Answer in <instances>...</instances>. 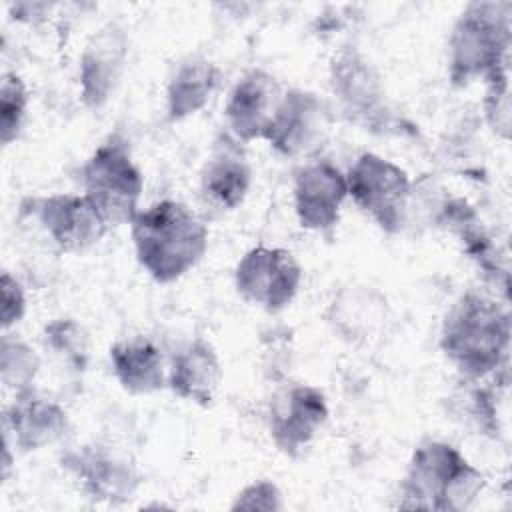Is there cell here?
I'll return each mask as SVG.
<instances>
[{"label": "cell", "instance_id": "6da1fadb", "mask_svg": "<svg viewBox=\"0 0 512 512\" xmlns=\"http://www.w3.org/2000/svg\"><path fill=\"white\" fill-rule=\"evenodd\" d=\"M512 320L498 298L468 290L446 312L438 346L462 380H486L506 368Z\"/></svg>", "mask_w": 512, "mask_h": 512}, {"label": "cell", "instance_id": "7a4b0ae2", "mask_svg": "<svg viewBox=\"0 0 512 512\" xmlns=\"http://www.w3.org/2000/svg\"><path fill=\"white\" fill-rule=\"evenodd\" d=\"M128 226L136 262L156 284L180 280L208 250V226L178 200L164 198L138 210Z\"/></svg>", "mask_w": 512, "mask_h": 512}, {"label": "cell", "instance_id": "3957f363", "mask_svg": "<svg viewBox=\"0 0 512 512\" xmlns=\"http://www.w3.org/2000/svg\"><path fill=\"white\" fill-rule=\"evenodd\" d=\"M488 480L456 446L444 440L420 442L398 486V508L464 512L484 492Z\"/></svg>", "mask_w": 512, "mask_h": 512}, {"label": "cell", "instance_id": "277c9868", "mask_svg": "<svg viewBox=\"0 0 512 512\" xmlns=\"http://www.w3.org/2000/svg\"><path fill=\"white\" fill-rule=\"evenodd\" d=\"M512 2H468L448 36V80L464 88L510 64Z\"/></svg>", "mask_w": 512, "mask_h": 512}, {"label": "cell", "instance_id": "5b68a950", "mask_svg": "<svg viewBox=\"0 0 512 512\" xmlns=\"http://www.w3.org/2000/svg\"><path fill=\"white\" fill-rule=\"evenodd\" d=\"M82 188L108 226L130 224L138 214L144 176L122 134L106 136L88 156L82 166Z\"/></svg>", "mask_w": 512, "mask_h": 512}, {"label": "cell", "instance_id": "8992f818", "mask_svg": "<svg viewBox=\"0 0 512 512\" xmlns=\"http://www.w3.org/2000/svg\"><path fill=\"white\" fill-rule=\"evenodd\" d=\"M344 174L348 198L382 232L400 234L408 226L414 182L400 164L362 152Z\"/></svg>", "mask_w": 512, "mask_h": 512}, {"label": "cell", "instance_id": "52a82bcc", "mask_svg": "<svg viewBox=\"0 0 512 512\" xmlns=\"http://www.w3.org/2000/svg\"><path fill=\"white\" fill-rule=\"evenodd\" d=\"M328 82L332 96L350 122L370 132L390 128L392 110L382 74L356 44H342L330 56Z\"/></svg>", "mask_w": 512, "mask_h": 512}, {"label": "cell", "instance_id": "ba28073f", "mask_svg": "<svg viewBox=\"0 0 512 512\" xmlns=\"http://www.w3.org/2000/svg\"><path fill=\"white\" fill-rule=\"evenodd\" d=\"M304 270L296 256L280 246L258 244L244 252L234 268V288L250 306L268 314L288 308L300 292Z\"/></svg>", "mask_w": 512, "mask_h": 512}, {"label": "cell", "instance_id": "9c48e42d", "mask_svg": "<svg viewBox=\"0 0 512 512\" xmlns=\"http://www.w3.org/2000/svg\"><path fill=\"white\" fill-rule=\"evenodd\" d=\"M60 464L78 488L96 502L124 504L134 498L142 484L136 462L126 452L104 442L70 448L62 454Z\"/></svg>", "mask_w": 512, "mask_h": 512}, {"label": "cell", "instance_id": "30bf717a", "mask_svg": "<svg viewBox=\"0 0 512 512\" xmlns=\"http://www.w3.org/2000/svg\"><path fill=\"white\" fill-rule=\"evenodd\" d=\"M326 394L312 384L294 382L280 388L268 404V434L278 452L298 458L326 426Z\"/></svg>", "mask_w": 512, "mask_h": 512}, {"label": "cell", "instance_id": "8fae6325", "mask_svg": "<svg viewBox=\"0 0 512 512\" xmlns=\"http://www.w3.org/2000/svg\"><path fill=\"white\" fill-rule=\"evenodd\" d=\"M330 112L326 102L310 90L288 88L262 140L284 158L314 154L326 140Z\"/></svg>", "mask_w": 512, "mask_h": 512}, {"label": "cell", "instance_id": "7c38bea8", "mask_svg": "<svg viewBox=\"0 0 512 512\" xmlns=\"http://www.w3.org/2000/svg\"><path fill=\"white\" fill-rule=\"evenodd\" d=\"M130 38L122 24L106 22L84 44L78 62V94L88 110H102L116 94L128 66Z\"/></svg>", "mask_w": 512, "mask_h": 512}, {"label": "cell", "instance_id": "4fadbf2b", "mask_svg": "<svg viewBox=\"0 0 512 512\" xmlns=\"http://www.w3.org/2000/svg\"><path fill=\"white\" fill-rule=\"evenodd\" d=\"M346 198V174L330 160L316 158L294 170L292 202L300 228L318 234L332 232Z\"/></svg>", "mask_w": 512, "mask_h": 512}, {"label": "cell", "instance_id": "5bb4252c", "mask_svg": "<svg viewBox=\"0 0 512 512\" xmlns=\"http://www.w3.org/2000/svg\"><path fill=\"white\" fill-rule=\"evenodd\" d=\"M32 214L52 244L66 254L96 246L108 232V222L84 194H48L30 200Z\"/></svg>", "mask_w": 512, "mask_h": 512}, {"label": "cell", "instance_id": "9a60e30c", "mask_svg": "<svg viewBox=\"0 0 512 512\" xmlns=\"http://www.w3.org/2000/svg\"><path fill=\"white\" fill-rule=\"evenodd\" d=\"M282 94L284 88L268 70L252 68L244 72L228 92L224 104L228 134L242 144L262 140L278 110Z\"/></svg>", "mask_w": 512, "mask_h": 512}, {"label": "cell", "instance_id": "2e32d148", "mask_svg": "<svg viewBox=\"0 0 512 512\" xmlns=\"http://www.w3.org/2000/svg\"><path fill=\"white\" fill-rule=\"evenodd\" d=\"M330 330L348 344L374 340L388 324V298L370 284H346L330 298L326 312Z\"/></svg>", "mask_w": 512, "mask_h": 512}, {"label": "cell", "instance_id": "e0dca14e", "mask_svg": "<svg viewBox=\"0 0 512 512\" xmlns=\"http://www.w3.org/2000/svg\"><path fill=\"white\" fill-rule=\"evenodd\" d=\"M70 426L66 408L34 390L14 396L4 408V434L22 452H38L64 438Z\"/></svg>", "mask_w": 512, "mask_h": 512}, {"label": "cell", "instance_id": "ac0fdd59", "mask_svg": "<svg viewBox=\"0 0 512 512\" xmlns=\"http://www.w3.org/2000/svg\"><path fill=\"white\" fill-rule=\"evenodd\" d=\"M240 144L232 134H222L200 170L202 198L228 212L244 204L252 186V168Z\"/></svg>", "mask_w": 512, "mask_h": 512}, {"label": "cell", "instance_id": "d6986e66", "mask_svg": "<svg viewBox=\"0 0 512 512\" xmlns=\"http://www.w3.org/2000/svg\"><path fill=\"white\" fill-rule=\"evenodd\" d=\"M224 378L216 348L206 338L184 344L170 360L168 388L180 400L208 408L214 404Z\"/></svg>", "mask_w": 512, "mask_h": 512}, {"label": "cell", "instance_id": "ffe728a7", "mask_svg": "<svg viewBox=\"0 0 512 512\" xmlns=\"http://www.w3.org/2000/svg\"><path fill=\"white\" fill-rule=\"evenodd\" d=\"M110 366L120 388L132 396H148L168 388V368L162 350L148 336H130L108 350Z\"/></svg>", "mask_w": 512, "mask_h": 512}, {"label": "cell", "instance_id": "44dd1931", "mask_svg": "<svg viewBox=\"0 0 512 512\" xmlns=\"http://www.w3.org/2000/svg\"><path fill=\"white\" fill-rule=\"evenodd\" d=\"M220 82V66L204 56H188L178 62L166 82L168 122H182L198 114L212 100Z\"/></svg>", "mask_w": 512, "mask_h": 512}, {"label": "cell", "instance_id": "7402d4cb", "mask_svg": "<svg viewBox=\"0 0 512 512\" xmlns=\"http://www.w3.org/2000/svg\"><path fill=\"white\" fill-rule=\"evenodd\" d=\"M42 360L38 352L22 338L2 332L0 340V380L14 396L34 390Z\"/></svg>", "mask_w": 512, "mask_h": 512}, {"label": "cell", "instance_id": "603a6c76", "mask_svg": "<svg viewBox=\"0 0 512 512\" xmlns=\"http://www.w3.org/2000/svg\"><path fill=\"white\" fill-rule=\"evenodd\" d=\"M46 350L74 372H84L90 362V338L74 318H54L42 330Z\"/></svg>", "mask_w": 512, "mask_h": 512}, {"label": "cell", "instance_id": "cb8c5ba5", "mask_svg": "<svg viewBox=\"0 0 512 512\" xmlns=\"http://www.w3.org/2000/svg\"><path fill=\"white\" fill-rule=\"evenodd\" d=\"M464 382L468 386L452 398L456 404V414L478 434L498 438V392L490 386H478V380Z\"/></svg>", "mask_w": 512, "mask_h": 512}, {"label": "cell", "instance_id": "d4e9b609", "mask_svg": "<svg viewBox=\"0 0 512 512\" xmlns=\"http://www.w3.org/2000/svg\"><path fill=\"white\" fill-rule=\"evenodd\" d=\"M30 94L26 82L16 72L2 74L0 86V142L10 146L22 134L28 114Z\"/></svg>", "mask_w": 512, "mask_h": 512}, {"label": "cell", "instance_id": "484cf974", "mask_svg": "<svg viewBox=\"0 0 512 512\" xmlns=\"http://www.w3.org/2000/svg\"><path fill=\"white\" fill-rule=\"evenodd\" d=\"M482 110L488 128L502 140L510 138V66L496 70L484 80Z\"/></svg>", "mask_w": 512, "mask_h": 512}, {"label": "cell", "instance_id": "4316f807", "mask_svg": "<svg viewBox=\"0 0 512 512\" xmlns=\"http://www.w3.org/2000/svg\"><path fill=\"white\" fill-rule=\"evenodd\" d=\"M284 508V496L276 482L268 478H258L246 484L232 500L230 510H266L276 512Z\"/></svg>", "mask_w": 512, "mask_h": 512}, {"label": "cell", "instance_id": "83f0119b", "mask_svg": "<svg viewBox=\"0 0 512 512\" xmlns=\"http://www.w3.org/2000/svg\"><path fill=\"white\" fill-rule=\"evenodd\" d=\"M0 294H2L0 326H2V332H8L26 314V292L22 282L14 274L4 270L0 278Z\"/></svg>", "mask_w": 512, "mask_h": 512}, {"label": "cell", "instance_id": "f1b7e54d", "mask_svg": "<svg viewBox=\"0 0 512 512\" xmlns=\"http://www.w3.org/2000/svg\"><path fill=\"white\" fill-rule=\"evenodd\" d=\"M54 8H56V4H52V2H16V4H10V14L18 22L38 24L46 16H50V12Z\"/></svg>", "mask_w": 512, "mask_h": 512}, {"label": "cell", "instance_id": "f546056e", "mask_svg": "<svg viewBox=\"0 0 512 512\" xmlns=\"http://www.w3.org/2000/svg\"><path fill=\"white\" fill-rule=\"evenodd\" d=\"M12 468V450H10V438L4 436V450H2V480H8Z\"/></svg>", "mask_w": 512, "mask_h": 512}]
</instances>
